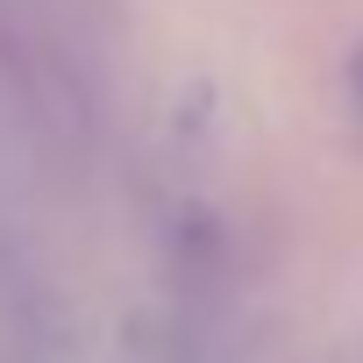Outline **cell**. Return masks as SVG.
<instances>
[{"instance_id":"1","label":"cell","mask_w":363,"mask_h":363,"mask_svg":"<svg viewBox=\"0 0 363 363\" xmlns=\"http://www.w3.org/2000/svg\"><path fill=\"white\" fill-rule=\"evenodd\" d=\"M349 79H356V100H363V57H356V72H349Z\"/></svg>"}]
</instances>
